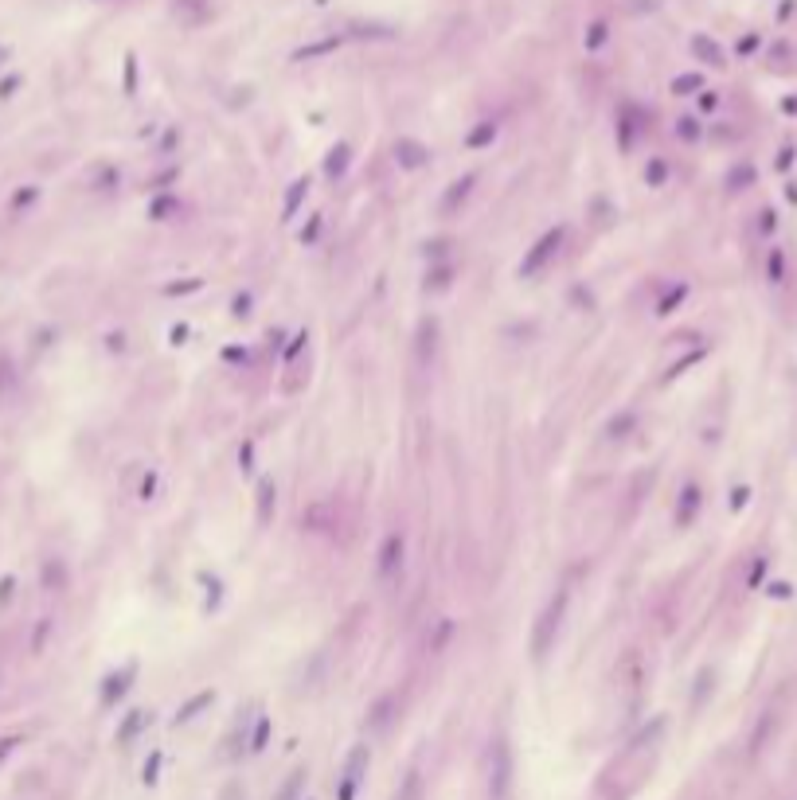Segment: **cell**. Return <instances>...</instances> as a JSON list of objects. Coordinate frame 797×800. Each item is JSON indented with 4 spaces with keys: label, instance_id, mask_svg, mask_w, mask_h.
Instances as JSON below:
<instances>
[{
    "label": "cell",
    "instance_id": "e0dca14e",
    "mask_svg": "<svg viewBox=\"0 0 797 800\" xmlns=\"http://www.w3.org/2000/svg\"><path fill=\"white\" fill-rule=\"evenodd\" d=\"M450 285H453V265H434V270L426 273V289H430V293L450 289Z\"/></svg>",
    "mask_w": 797,
    "mask_h": 800
},
{
    "label": "cell",
    "instance_id": "ffe728a7",
    "mask_svg": "<svg viewBox=\"0 0 797 800\" xmlns=\"http://www.w3.org/2000/svg\"><path fill=\"white\" fill-rule=\"evenodd\" d=\"M664 180H668L664 161H649V164H645V184H649V188H664Z\"/></svg>",
    "mask_w": 797,
    "mask_h": 800
},
{
    "label": "cell",
    "instance_id": "7402d4cb",
    "mask_svg": "<svg viewBox=\"0 0 797 800\" xmlns=\"http://www.w3.org/2000/svg\"><path fill=\"white\" fill-rule=\"evenodd\" d=\"M301 785H305V769L289 773V781H286V785H281V793H278V800H294L297 793H301Z\"/></svg>",
    "mask_w": 797,
    "mask_h": 800
},
{
    "label": "cell",
    "instance_id": "4dcf8cb0",
    "mask_svg": "<svg viewBox=\"0 0 797 800\" xmlns=\"http://www.w3.org/2000/svg\"><path fill=\"white\" fill-rule=\"evenodd\" d=\"M231 313H235V316H246V313H251V297H246V293L235 297V308H231Z\"/></svg>",
    "mask_w": 797,
    "mask_h": 800
},
{
    "label": "cell",
    "instance_id": "7a4b0ae2",
    "mask_svg": "<svg viewBox=\"0 0 797 800\" xmlns=\"http://www.w3.org/2000/svg\"><path fill=\"white\" fill-rule=\"evenodd\" d=\"M512 789V749L504 738L493 741L488 749V800H508Z\"/></svg>",
    "mask_w": 797,
    "mask_h": 800
},
{
    "label": "cell",
    "instance_id": "5b68a950",
    "mask_svg": "<svg viewBox=\"0 0 797 800\" xmlns=\"http://www.w3.org/2000/svg\"><path fill=\"white\" fill-rule=\"evenodd\" d=\"M403 555H406V539L398 535V531H391V535L384 539V547H379V562H376L379 578H395V574L403 570Z\"/></svg>",
    "mask_w": 797,
    "mask_h": 800
},
{
    "label": "cell",
    "instance_id": "8992f818",
    "mask_svg": "<svg viewBox=\"0 0 797 800\" xmlns=\"http://www.w3.org/2000/svg\"><path fill=\"white\" fill-rule=\"evenodd\" d=\"M473 184H477V176H461V180H453V184L446 188L442 203H438V211H442V219H450V215H458V207L465 203V199H469Z\"/></svg>",
    "mask_w": 797,
    "mask_h": 800
},
{
    "label": "cell",
    "instance_id": "5bb4252c",
    "mask_svg": "<svg viewBox=\"0 0 797 800\" xmlns=\"http://www.w3.org/2000/svg\"><path fill=\"white\" fill-rule=\"evenodd\" d=\"M133 676H137V668H133V664H129V668H121L118 676H110V679H106L102 703H114V699H118V695H126V687H129V679H133Z\"/></svg>",
    "mask_w": 797,
    "mask_h": 800
},
{
    "label": "cell",
    "instance_id": "d4e9b609",
    "mask_svg": "<svg viewBox=\"0 0 797 800\" xmlns=\"http://www.w3.org/2000/svg\"><path fill=\"white\" fill-rule=\"evenodd\" d=\"M676 301H684V285H680V289H672V293H668V297H664V301L657 305V313H661V316H664V313H672V305H676Z\"/></svg>",
    "mask_w": 797,
    "mask_h": 800
},
{
    "label": "cell",
    "instance_id": "4316f807",
    "mask_svg": "<svg viewBox=\"0 0 797 800\" xmlns=\"http://www.w3.org/2000/svg\"><path fill=\"white\" fill-rule=\"evenodd\" d=\"M450 246H453L450 238H438V243H426V258H442Z\"/></svg>",
    "mask_w": 797,
    "mask_h": 800
},
{
    "label": "cell",
    "instance_id": "d6986e66",
    "mask_svg": "<svg viewBox=\"0 0 797 800\" xmlns=\"http://www.w3.org/2000/svg\"><path fill=\"white\" fill-rule=\"evenodd\" d=\"M395 800H422V773L418 769L406 773V781H403V789H398Z\"/></svg>",
    "mask_w": 797,
    "mask_h": 800
},
{
    "label": "cell",
    "instance_id": "ac0fdd59",
    "mask_svg": "<svg viewBox=\"0 0 797 800\" xmlns=\"http://www.w3.org/2000/svg\"><path fill=\"white\" fill-rule=\"evenodd\" d=\"M633 426H637V414L633 410H621L618 418L606 426V433H610V437H629V430H633Z\"/></svg>",
    "mask_w": 797,
    "mask_h": 800
},
{
    "label": "cell",
    "instance_id": "1f68e13d",
    "mask_svg": "<svg viewBox=\"0 0 797 800\" xmlns=\"http://www.w3.org/2000/svg\"><path fill=\"white\" fill-rule=\"evenodd\" d=\"M153 488H156V477H153V472H149V477H145V485H141V496L149 500V496H153Z\"/></svg>",
    "mask_w": 797,
    "mask_h": 800
},
{
    "label": "cell",
    "instance_id": "6da1fadb",
    "mask_svg": "<svg viewBox=\"0 0 797 800\" xmlns=\"http://www.w3.org/2000/svg\"><path fill=\"white\" fill-rule=\"evenodd\" d=\"M567 602H571V594L559 589V594L547 602V609L539 613L536 629H531V656H536V660H543V656L551 652L555 637H559V624H563V613H567Z\"/></svg>",
    "mask_w": 797,
    "mask_h": 800
},
{
    "label": "cell",
    "instance_id": "f546056e",
    "mask_svg": "<svg viewBox=\"0 0 797 800\" xmlns=\"http://www.w3.org/2000/svg\"><path fill=\"white\" fill-rule=\"evenodd\" d=\"M317 231H321V215H313V219H309V227L301 231V243H313V238H317Z\"/></svg>",
    "mask_w": 797,
    "mask_h": 800
},
{
    "label": "cell",
    "instance_id": "cb8c5ba5",
    "mask_svg": "<svg viewBox=\"0 0 797 800\" xmlns=\"http://www.w3.org/2000/svg\"><path fill=\"white\" fill-rule=\"evenodd\" d=\"M266 738H270V719H259V726H254V738H251V754H262V749H266Z\"/></svg>",
    "mask_w": 797,
    "mask_h": 800
},
{
    "label": "cell",
    "instance_id": "277c9868",
    "mask_svg": "<svg viewBox=\"0 0 797 800\" xmlns=\"http://www.w3.org/2000/svg\"><path fill=\"white\" fill-rule=\"evenodd\" d=\"M364 769H368V746H356L352 754H348L344 773H340V800L356 796V789H360V781H364Z\"/></svg>",
    "mask_w": 797,
    "mask_h": 800
},
{
    "label": "cell",
    "instance_id": "7c38bea8",
    "mask_svg": "<svg viewBox=\"0 0 797 800\" xmlns=\"http://www.w3.org/2000/svg\"><path fill=\"white\" fill-rule=\"evenodd\" d=\"M391 714H395V695H379L376 707L368 711V726L371 730H384L387 722H391Z\"/></svg>",
    "mask_w": 797,
    "mask_h": 800
},
{
    "label": "cell",
    "instance_id": "3957f363",
    "mask_svg": "<svg viewBox=\"0 0 797 800\" xmlns=\"http://www.w3.org/2000/svg\"><path fill=\"white\" fill-rule=\"evenodd\" d=\"M559 246H563V227H555V231H547V235H539L536 243H531L528 254L520 258V278H536V273L543 270V265L551 262L555 254H559Z\"/></svg>",
    "mask_w": 797,
    "mask_h": 800
},
{
    "label": "cell",
    "instance_id": "d6a6232c",
    "mask_svg": "<svg viewBox=\"0 0 797 800\" xmlns=\"http://www.w3.org/2000/svg\"><path fill=\"white\" fill-rule=\"evenodd\" d=\"M251 457H254V445H243V453H239V461H243V469H251Z\"/></svg>",
    "mask_w": 797,
    "mask_h": 800
},
{
    "label": "cell",
    "instance_id": "9c48e42d",
    "mask_svg": "<svg viewBox=\"0 0 797 800\" xmlns=\"http://www.w3.org/2000/svg\"><path fill=\"white\" fill-rule=\"evenodd\" d=\"M696 512H700V488L688 485L684 492H680V504H676V523H680V527H688V523L696 520Z\"/></svg>",
    "mask_w": 797,
    "mask_h": 800
},
{
    "label": "cell",
    "instance_id": "44dd1931",
    "mask_svg": "<svg viewBox=\"0 0 797 800\" xmlns=\"http://www.w3.org/2000/svg\"><path fill=\"white\" fill-rule=\"evenodd\" d=\"M493 137H496V125H493V121H485L481 129H473V133H469V141H465V145H469V148H481V145H488Z\"/></svg>",
    "mask_w": 797,
    "mask_h": 800
},
{
    "label": "cell",
    "instance_id": "52a82bcc",
    "mask_svg": "<svg viewBox=\"0 0 797 800\" xmlns=\"http://www.w3.org/2000/svg\"><path fill=\"white\" fill-rule=\"evenodd\" d=\"M434 348H438V324H434V320H422V328H418V344H414V363H418L422 371L434 363Z\"/></svg>",
    "mask_w": 797,
    "mask_h": 800
},
{
    "label": "cell",
    "instance_id": "4fadbf2b",
    "mask_svg": "<svg viewBox=\"0 0 797 800\" xmlns=\"http://www.w3.org/2000/svg\"><path fill=\"white\" fill-rule=\"evenodd\" d=\"M274 504H278V488H274V480H259V523L274 520Z\"/></svg>",
    "mask_w": 797,
    "mask_h": 800
},
{
    "label": "cell",
    "instance_id": "8fae6325",
    "mask_svg": "<svg viewBox=\"0 0 797 800\" xmlns=\"http://www.w3.org/2000/svg\"><path fill=\"white\" fill-rule=\"evenodd\" d=\"M211 703H215V691H199V695H192L184 707H180V711H176V719H172V722H176V726H184V722H192L196 714L204 711V707H211Z\"/></svg>",
    "mask_w": 797,
    "mask_h": 800
},
{
    "label": "cell",
    "instance_id": "2e32d148",
    "mask_svg": "<svg viewBox=\"0 0 797 800\" xmlns=\"http://www.w3.org/2000/svg\"><path fill=\"white\" fill-rule=\"evenodd\" d=\"M348 172V145H336L329 153V161H325V176L329 180H340Z\"/></svg>",
    "mask_w": 797,
    "mask_h": 800
},
{
    "label": "cell",
    "instance_id": "f1b7e54d",
    "mask_svg": "<svg viewBox=\"0 0 797 800\" xmlns=\"http://www.w3.org/2000/svg\"><path fill=\"white\" fill-rule=\"evenodd\" d=\"M156 769H161V754L149 757V765H145V785H153V781H156Z\"/></svg>",
    "mask_w": 797,
    "mask_h": 800
},
{
    "label": "cell",
    "instance_id": "30bf717a",
    "mask_svg": "<svg viewBox=\"0 0 797 800\" xmlns=\"http://www.w3.org/2000/svg\"><path fill=\"white\" fill-rule=\"evenodd\" d=\"M145 726H149V711H141V707H137V711H129L126 722L118 726V746H129V741L137 738Z\"/></svg>",
    "mask_w": 797,
    "mask_h": 800
},
{
    "label": "cell",
    "instance_id": "83f0119b",
    "mask_svg": "<svg viewBox=\"0 0 797 800\" xmlns=\"http://www.w3.org/2000/svg\"><path fill=\"white\" fill-rule=\"evenodd\" d=\"M305 340H309V336H305V332H297V336L289 340V348H286V360H294V355L301 352V348H305Z\"/></svg>",
    "mask_w": 797,
    "mask_h": 800
},
{
    "label": "cell",
    "instance_id": "603a6c76",
    "mask_svg": "<svg viewBox=\"0 0 797 800\" xmlns=\"http://www.w3.org/2000/svg\"><path fill=\"white\" fill-rule=\"evenodd\" d=\"M176 207H180V203H176V199H172V196H161V199H156L153 207H149V219H169V215L176 211Z\"/></svg>",
    "mask_w": 797,
    "mask_h": 800
},
{
    "label": "cell",
    "instance_id": "ba28073f",
    "mask_svg": "<svg viewBox=\"0 0 797 800\" xmlns=\"http://www.w3.org/2000/svg\"><path fill=\"white\" fill-rule=\"evenodd\" d=\"M395 161L403 164V168L414 172V168H422V164L430 161V153L418 145V141H398V145H395Z\"/></svg>",
    "mask_w": 797,
    "mask_h": 800
},
{
    "label": "cell",
    "instance_id": "484cf974",
    "mask_svg": "<svg viewBox=\"0 0 797 800\" xmlns=\"http://www.w3.org/2000/svg\"><path fill=\"white\" fill-rule=\"evenodd\" d=\"M199 285H204L199 278H192V281H172V285H169V293H196Z\"/></svg>",
    "mask_w": 797,
    "mask_h": 800
},
{
    "label": "cell",
    "instance_id": "9a60e30c",
    "mask_svg": "<svg viewBox=\"0 0 797 800\" xmlns=\"http://www.w3.org/2000/svg\"><path fill=\"white\" fill-rule=\"evenodd\" d=\"M305 196H309V180H294V184H289V191H286V203H281V219H294Z\"/></svg>",
    "mask_w": 797,
    "mask_h": 800
}]
</instances>
